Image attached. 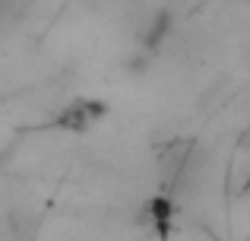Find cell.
I'll return each mask as SVG.
<instances>
[{
  "mask_svg": "<svg viewBox=\"0 0 250 241\" xmlns=\"http://www.w3.org/2000/svg\"><path fill=\"white\" fill-rule=\"evenodd\" d=\"M104 114V105L102 102H92V99H76L67 111L61 114V127H73V130H85L92 127L98 118Z\"/></svg>",
  "mask_w": 250,
  "mask_h": 241,
  "instance_id": "6da1fadb",
  "label": "cell"
}]
</instances>
